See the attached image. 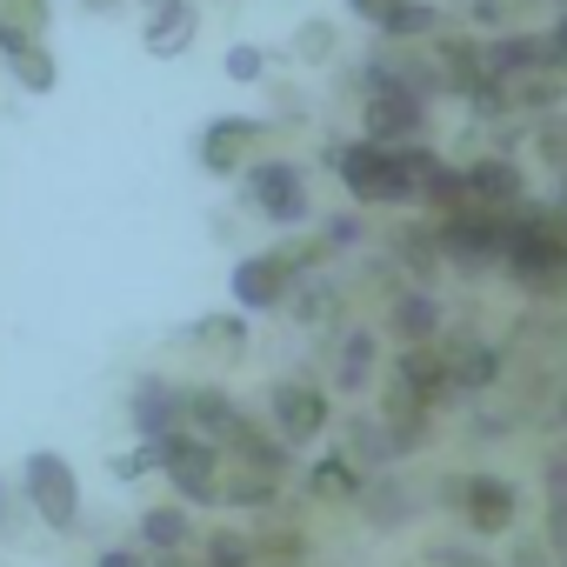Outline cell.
<instances>
[{
	"mask_svg": "<svg viewBox=\"0 0 567 567\" xmlns=\"http://www.w3.org/2000/svg\"><path fill=\"white\" fill-rule=\"evenodd\" d=\"M341 181L354 187V200H421V187L434 181V154L361 141L341 154Z\"/></svg>",
	"mask_w": 567,
	"mask_h": 567,
	"instance_id": "cell-1",
	"label": "cell"
},
{
	"mask_svg": "<svg viewBox=\"0 0 567 567\" xmlns=\"http://www.w3.org/2000/svg\"><path fill=\"white\" fill-rule=\"evenodd\" d=\"M28 501L48 527H68L81 514V481L61 454H28Z\"/></svg>",
	"mask_w": 567,
	"mask_h": 567,
	"instance_id": "cell-2",
	"label": "cell"
},
{
	"mask_svg": "<svg viewBox=\"0 0 567 567\" xmlns=\"http://www.w3.org/2000/svg\"><path fill=\"white\" fill-rule=\"evenodd\" d=\"M154 461L167 467V481L181 487V501H214L220 494V467H214V447L207 441H187V434H174V441H161L154 447Z\"/></svg>",
	"mask_w": 567,
	"mask_h": 567,
	"instance_id": "cell-3",
	"label": "cell"
},
{
	"mask_svg": "<svg viewBox=\"0 0 567 567\" xmlns=\"http://www.w3.org/2000/svg\"><path fill=\"white\" fill-rule=\"evenodd\" d=\"M247 194H254V207H260V214H274V220H301V214H308V187H301V174H295L288 161L254 167Z\"/></svg>",
	"mask_w": 567,
	"mask_h": 567,
	"instance_id": "cell-4",
	"label": "cell"
},
{
	"mask_svg": "<svg viewBox=\"0 0 567 567\" xmlns=\"http://www.w3.org/2000/svg\"><path fill=\"white\" fill-rule=\"evenodd\" d=\"M274 427L288 434V441H315V434L328 427V394H315V388H301V381L274 388Z\"/></svg>",
	"mask_w": 567,
	"mask_h": 567,
	"instance_id": "cell-5",
	"label": "cell"
},
{
	"mask_svg": "<svg viewBox=\"0 0 567 567\" xmlns=\"http://www.w3.org/2000/svg\"><path fill=\"white\" fill-rule=\"evenodd\" d=\"M408 134H421V101L401 94V87H381V94L368 101V141H374V147H394V141H408Z\"/></svg>",
	"mask_w": 567,
	"mask_h": 567,
	"instance_id": "cell-6",
	"label": "cell"
},
{
	"mask_svg": "<svg viewBox=\"0 0 567 567\" xmlns=\"http://www.w3.org/2000/svg\"><path fill=\"white\" fill-rule=\"evenodd\" d=\"M288 280H295V260H288V254H260V260H247V267L234 274V295H240L247 308H274L280 295H288Z\"/></svg>",
	"mask_w": 567,
	"mask_h": 567,
	"instance_id": "cell-7",
	"label": "cell"
},
{
	"mask_svg": "<svg viewBox=\"0 0 567 567\" xmlns=\"http://www.w3.org/2000/svg\"><path fill=\"white\" fill-rule=\"evenodd\" d=\"M260 147V121H220V127H207V141H200V161L214 167V174H234L247 154Z\"/></svg>",
	"mask_w": 567,
	"mask_h": 567,
	"instance_id": "cell-8",
	"label": "cell"
},
{
	"mask_svg": "<svg viewBox=\"0 0 567 567\" xmlns=\"http://www.w3.org/2000/svg\"><path fill=\"white\" fill-rule=\"evenodd\" d=\"M0 48H8V68H14V81H21L28 94H48V87L61 81L54 54H48L41 41H28V34H8V41H0Z\"/></svg>",
	"mask_w": 567,
	"mask_h": 567,
	"instance_id": "cell-9",
	"label": "cell"
},
{
	"mask_svg": "<svg viewBox=\"0 0 567 567\" xmlns=\"http://www.w3.org/2000/svg\"><path fill=\"white\" fill-rule=\"evenodd\" d=\"M467 520H474V534H501V527L514 520L507 481H474V487H467Z\"/></svg>",
	"mask_w": 567,
	"mask_h": 567,
	"instance_id": "cell-10",
	"label": "cell"
},
{
	"mask_svg": "<svg viewBox=\"0 0 567 567\" xmlns=\"http://www.w3.org/2000/svg\"><path fill=\"white\" fill-rule=\"evenodd\" d=\"M41 28H48V8H41V0H0V41H8V34L41 41Z\"/></svg>",
	"mask_w": 567,
	"mask_h": 567,
	"instance_id": "cell-11",
	"label": "cell"
},
{
	"mask_svg": "<svg viewBox=\"0 0 567 567\" xmlns=\"http://www.w3.org/2000/svg\"><path fill=\"white\" fill-rule=\"evenodd\" d=\"M187 34H194V14H187V8H167V14H154V21H147V48H154V54L187 48Z\"/></svg>",
	"mask_w": 567,
	"mask_h": 567,
	"instance_id": "cell-12",
	"label": "cell"
},
{
	"mask_svg": "<svg viewBox=\"0 0 567 567\" xmlns=\"http://www.w3.org/2000/svg\"><path fill=\"white\" fill-rule=\"evenodd\" d=\"M134 414H141V434H167L174 427V414H181V401H161V388H141V401H134Z\"/></svg>",
	"mask_w": 567,
	"mask_h": 567,
	"instance_id": "cell-13",
	"label": "cell"
},
{
	"mask_svg": "<svg viewBox=\"0 0 567 567\" xmlns=\"http://www.w3.org/2000/svg\"><path fill=\"white\" fill-rule=\"evenodd\" d=\"M141 527H147V540H154V547H187V534H194L181 507H154V514H147Z\"/></svg>",
	"mask_w": 567,
	"mask_h": 567,
	"instance_id": "cell-14",
	"label": "cell"
},
{
	"mask_svg": "<svg viewBox=\"0 0 567 567\" xmlns=\"http://www.w3.org/2000/svg\"><path fill=\"white\" fill-rule=\"evenodd\" d=\"M447 374H454V381H467V388H481V381H494V354H487V348H461Z\"/></svg>",
	"mask_w": 567,
	"mask_h": 567,
	"instance_id": "cell-15",
	"label": "cell"
},
{
	"mask_svg": "<svg viewBox=\"0 0 567 567\" xmlns=\"http://www.w3.org/2000/svg\"><path fill=\"white\" fill-rule=\"evenodd\" d=\"M427 28H434V8H408V0L394 8V21H388V34H427Z\"/></svg>",
	"mask_w": 567,
	"mask_h": 567,
	"instance_id": "cell-16",
	"label": "cell"
},
{
	"mask_svg": "<svg viewBox=\"0 0 567 567\" xmlns=\"http://www.w3.org/2000/svg\"><path fill=\"white\" fill-rule=\"evenodd\" d=\"M427 328H434V308L427 301H401V334L408 341H427Z\"/></svg>",
	"mask_w": 567,
	"mask_h": 567,
	"instance_id": "cell-17",
	"label": "cell"
},
{
	"mask_svg": "<svg viewBox=\"0 0 567 567\" xmlns=\"http://www.w3.org/2000/svg\"><path fill=\"white\" fill-rule=\"evenodd\" d=\"M368 361H374V341H348V361H341V381L361 388L368 381Z\"/></svg>",
	"mask_w": 567,
	"mask_h": 567,
	"instance_id": "cell-18",
	"label": "cell"
},
{
	"mask_svg": "<svg viewBox=\"0 0 567 567\" xmlns=\"http://www.w3.org/2000/svg\"><path fill=\"white\" fill-rule=\"evenodd\" d=\"M295 48H301V61H328V48H334V34H328V28H321V21H308V28H301V41H295Z\"/></svg>",
	"mask_w": 567,
	"mask_h": 567,
	"instance_id": "cell-19",
	"label": "cell"
},
{
	"mask_svg": "<svg viewBox=\"0 0 567 567\" xmlns=\"http://www.w3.org/2000/svg\"><path fill=\"white\" fill-rule=\"evenodd\" d=\"M227 74L234 81H260V48H234L227 54Z\"/></svg>",
	"mask_w": 567,
	"mask_h": 567,
	"instance_id": "cell-20",
	"label": "cell"
},
{
	"mask_svg": "<svg viewBox=\"0 0 567 567\" xmlns=\"http://www.w3.org/2000/svg\"><path fill=\"white\" fill-rule=\"evenodd\" d=\"M315 487H321V494H354V474L334 461V467H315Z\"/></svg>",
	"mask_w": 567,
	"mask_h": 567,
	"instance_id": "cell-21",
	"label": "cell"
},
{
	"mask_svg": "<svg viewBox=\"0 0 567 567\" xmlns=\"http://www.w3.org/2000/svg\"><path fill=\"white\" fill-rule=\"evenodd\" d=\"M394 8H401V0H354V14H361V21H381V28L394 21Z\"/></svg>",
	"mask_w": 567,
	"mask_h": 567,
	"instance_id": "cell-22",
	"label": "cell"
},
{
	"mask_svg": "<svg viewBox=\"0 0 567 567\" xmlns=\"http://www.w3.org/2000/svg\"><path fill=\"white\" fill-rule=\"evenodd\" d=\"M547 61H560V68H567V21H560V28L547 34Z\"/></svg>",
	"mask_w": 567,
	"mask_h": 567,
	"instance_id": "cell-23",
	"label": "cell"
},
{
	"mask_svg": "<svg viewBox=\"0 0 567 567\" xmlns=\"http://www.w3.org/2000/svg\"><path fill=\"white\" fill-rule=\"evenodd\" d=\"M101 567H141L134 554H101Z\"/></svg>",
	"mask_w": 567,
	"mask_h": 567,
	"instance_id": "cell-24",
	"label": "cell"
}]
</instances>
